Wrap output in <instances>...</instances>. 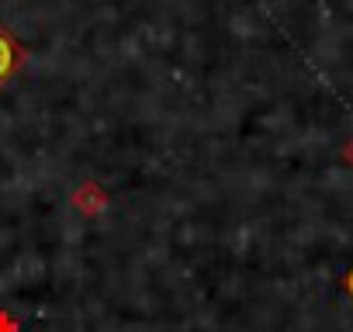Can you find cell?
Masks as SVG:
<instances>
[{
  "label": "cell",
  "instance_id": "obj_1",
  "mask_svg": "<svg viewBox=\"0 0 353 332\" xmlns=\"http://www.w3.org/2000/svg\"><path fill=\"white\" fill-rule=\"evenodd\" d=\"M25 59V52H21V45L11 39V32L0 25V83L4 80H11V73L18 70V63Z\"/></svg>",
  "mask_w": 353,
  "mask_h": 332
}]
</instances>
